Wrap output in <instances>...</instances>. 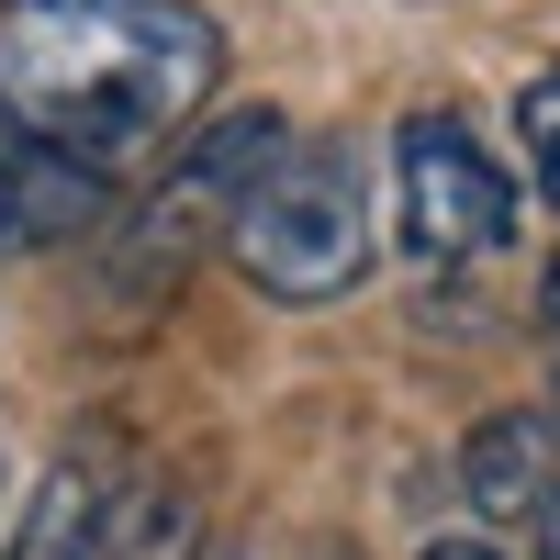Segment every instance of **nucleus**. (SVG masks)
<instances>
[{
  "label": "nucleus",
  "mask_w": 560,
  "mask_h": 560,
  "mask_svg": "<svg viewBox=\"0 0 560 560\" xmlns=\"http://www.w3.org/2000/svg\"><path fill=\"white\" fill-rule=\"evenodd\" d=\"M113 213V179H90L79 158L34 147L23 124H0V247H68Z\"/></svg>",
  "instance_id": "nucleus-4"
},
{
  "label": "nucleus",
  "mask_w": 560,
  "mask_h": 560,
  "mask_svg": "<svg viewBox=\"0 0 560 560\" xmlns=\"http://www.w3.org/2000/svg\"><path fill=\"white\" fill-rule=\"evenodd\" d=\"M538 303H549V325H560V258H549V280H538Z\"/></svg>",
  "instance_id": "nucleus-9"
},
{
  "label": "nucleus",
  "mask_w": 560,
  "mask_h": 560,
  "mask_svg": "<svg viewBox=\"0 0 560 560\" xmlns=\"http://www.w3.org/2000/svg\"><path fill=\"white\" fill-rule=\"evenodd\" d=\"M224 258H236L269 303H337L348 280L370 269V179L337 135H292L258 191L224 224Z\"/></svg>",
  "instance_id": "nucleus-2"
},
{
  "label": "nucleus",
  "mask_w": 560,
  "mask_h": 560,
  "mask_svg": "<svg viewBox=\"0 0 560 560\" xmlns=\"http://www.w3.org/2000/svg\"><path fill=\"white\" fill-rule=\"evenodd\" d=\"M516 124H527V168H538V191H549V213H560V79H538V90H527Z\"/></svg>",
  "instance_id": "nucleus-7"
},
{
  "label": "nucleus",
  "mask_w": 560,
  "mask_h": 560,
  "mask_svg": "<svg viewBox=\"0 0 560 560\" xmlns=\"http://www.w3.org/2000/svg\"><path fill=\"white\" fill-rule=\"evenodd\" d=\"M113 527H124V493L90 482V459H57L23 538H12V560H113Z\"/></svg>",
  "instance_id": "nucleus-6"
},
{
  "label": "nucleus",
  "mask_w": 560,
  "mask_h": 560,
  "mask_svg": "<svg viewBox=\"0 0 560 560\" xmlns=\"http://www.w3.org/2000/svg\"><path fill=\"white\" fill-rule=\"evenodd\" d=\"M427 560H504V549H493V538H438Z\"/></svg>",
  "instance_id": "nucleus-8"
},
{
  "label": "nucleus",
  "mask_w": 560,
  "mask_h": 560,
  "mask_svg": "<svg viewBox=\"0 0 560 560\" xmlns=\"http://www.w3.org/2000/svg\"><path fill=\"white\" fill-rule=\"evenodd\" d=\"M459 482H471V504L493 527H549V504H560V427L549 415H493V427H471Z\"/></svg>",
  "instance_id": "nucleus-5"
},
{
  "label": "nucleus",
  "mask_w": 560,
  "mask_h": 560,
  "mask_svg": "<svg viewBox=\"0 0 560 560\" xmlns=\"http://www.w3.org/2000/svg\"><path fill=\"white\" fill-rule=\"evenodd\" d=\"M224 34L191 0H0V124L124 179L202 124Z\"/></svg>",
  "instance_id": "nucleus-1"
},
{
  "label": "nucleus",
  "mask_w": 560,
  "mask_h": 560,
  "mask_svg": "<svg viewBox=\"0 0 560 560\" xmlns=\"http://www.w3.org/2000/svg\"><path fill=\"white\" fill-rule=\"evenodd\" d=\"M393 202H404L415 258H438V269L493 258L504 236H516V179H504V158L459 113H415L393 135Z\"/></svg>",
  "instance_id": "nucleus-3"
}]
</instances>
